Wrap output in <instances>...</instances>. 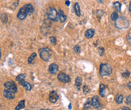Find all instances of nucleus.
Segmentation results:
<instances>
[{
	"mask_svg": "<svg viewBox=\"0 0 131 110\" xmlns=\"http://www.w3.org/2000/svg\"><path fill=\"white\" fill-rule=\"evenodd\" d=\"M46 15H47V17L49 18L50 20L52 21H54V22H56L59 20V15L58 11H56V9L54 8V7L51 6V7H49V8H47V11H46Z\"/></svg>",
	"mask_w": 131,
	"mask_h": 110,
	"instance_id": "f257e3e1",
	"label": "nucleus"
},
{
	"mask_svg": "<svg viewBox=\"0 0 131 110\" xmlns=\"http://www.w3.org/2000/svg\"><path fill=\"white\" fill-rule=\"evenodd\" d=\"M39 56L43 61L48 62L52 57V51L49 47H42L39 49Z\"/></svg>",
	"mask_w": 131,
	"mask_h": 110,
	"instance_id": "f03ea898",
	"label": "nucleus"
},
{
	"mask_svg": "<svg viewBox=\"0 0 131 110\" xmlns=\"http://www.w3.org/2000/svg\"><path fill=\"white\" fill-rule=\"evenodd\" d=\"M112 72V69L107 63H102L99 68V74L102 77L109 76Z\"/></svg>",
	"mask_w": 131,
	"mask_h": 110,
	"instance_id": "7ed1b4c3",
	"label": "nucleus"
},
{
	"mask_svg": "<svg viewBox=\"0 0 131 110\" xmlns=\"http://www.w3.org/2000/svg\"><path fill=\"white\" fill-rule=\"evenodd\" d=\"M115 24L118 28L123 30V29L127 28L129 26V21L124 17H119L118 19L115 21Z\"/></svg>",
	"mask_w": 131,
	"mask_h": 110,
	"instance_id": "20e7f679",
	"label": "nucleus"
},
{
	"mask_svg": "<svg viewBox=\"0 0 131 110\" xmlns=\"http://www.w3.org/2000/svg\"><path fill=\"white\" fill-rule=\"evenodd\" d=\"M4 87L7 89V90L10 91L13 94H16L18 91V87L17 85L15 84V82L12 81H5L4 83Z\"/></svg>",
	"mask_w": 131,
	"mask_h": 110,
	"instance_id": "39448f33",
	"label": "nucleus"
},
{
	"mask_svg": "<svg viewBox=\"0 0 131 110\" xmlns=\"http://www.w3.org/2000/svg\"><path fill=\"white\" fill-rule=\"evenodd\" d=\"M58 79L61 81L62 82V83H68V82L71 81V78L68 75L64 73V72H61L58 75Z\"/></svg>",
	"mask_w": 131,
	"mask_h": 110,
	"instance_id": "423d86ee",
	"label": "nucleus"
},
{
	"mask_svg": "<svg viewBox=\"0 0 131 110\" xmlns=\"http://www.w3.org/2000/svg\"><path fill=\"white\" fill-rule=\"evenodd\" d=\"M27 15V11H26V8H25V6L24 5L21 8H20V10H19V11L18 13L17 17H18V18L19 20H24L26 18Z\"/></svg>",
	"mask_w": 131,
	"mask_h": 110,
	"instance_id": "0eeeda50",
	"label": "nucleus"
},
{
	"mask_svg": "<svg viewBox=\"0 0 131 110\" xmlns=\"http://www.w3.org/2000/svg\"><path fill=\"white\" fill-rule=\"evenodd\" d=\"M49 101L52 102V103H56V102L58 101V98H59V96L58 94V93L55 91H52L50 94H49Z\"/></svg>",
	"mask_w": 131,
	"mask_h": 110,
	"instance_id": "6e6552de",
	"label": "nucleus"
},
{
	"mask_svg": "<svg viewBox=\"0 0 131 110\" xmlns=\"http://www.w3.org/2000/svg\"><path fill=\"white\" fill-rule=\"evenodd\" d=\"M91 103H92V106L95 108V109H100L101 107V103L99 100V97L97 96H94L92 98V100H91Z\"/></svg>",
	"mask_w": 131,
	"mask_h": 110,
	"instance_id": "1a4fd4ad",
	"label": "nucleus"
},
{
	"mask_svg": "<svg viewBox=\"0 0 131 110\" xmlns=\"http://www.w3.org/2000/svg\"><path fill=\"white\" fill-rule=\"evenodd\" d=\"M19 85H21L25 89V90L27 91H30L32 90V85L29 83V82L25 81L24 80L19 81Z\"/></svg>",
	"mask_w": 131,
	"mask_h": 110,
	"instance_id": "9d476101",
	"label": "nucleus"
},
{
	"mask_svg": "<svg viewBox=\"0 0 131 110\" xmlns=\"http://www.w3.org/2000/svg\"><path fill=\"white\" fill-rule=\"evenodd\" d=\"M49 72L50 74H52V75L58 73V65L56 64V63H52L49 67Z\"/></svg>",
	"mask_w": 131,
	"mask_h": 110,
	"instance_id": "9b49d317",
	"label": "nucleus"
},
{
	"mask_svg": "<svg viewBox=\"0 0 131 110\" xmlns=\"http://www.w3.org/2000/svg\"><path fill=\"white\" fill-rule=\"evenodd\" d=\"M3 96H4V97H5L6 99H9V100H13L15 98V95H14V94L12 92H11L10 91L7 90V89L3 91Z\"/></svg>",
	"mask_w": 131,
	"mask_h": 110,
	"instance_id": "f8f14e48",
	"label": "nucleus"
},
{
	"mask_svg": "<svg viewBox=\"0 0 131 110\" xmlns=\"http://www.w3.org/2000/svg\"><path fill=\"white\" fill-rule=\"evenodd\" d=\"M99 94L102 97H105V95L107 94V90L106 87L104 84H100L99 86Z\"/></svg>",
	"mask_w": 131,
	"mask_h": 110,
	"instance_id": "ddd939ff",
	"label": "nucleus"
},
{
	"mask_svg": "<svg viewBox=\"0 0 131 110\" xmlns=\"http://www.w3.org/2000/svg\"><path fill=\"white\" fill-rule=\"evenodd\" d=\"M24 6H25V8H26V11H27V15H31L33 13V11H34V8H33V5L31 4H27Z\"/></svg>",
	"mask_w": 131,
	"mask_h": 110,
	"instance_id": "4468645a",
	"label": "nucleus"
},
{
	"mask_svg": "<svg viewBox=\"0 0 131 110\" xmlns=\"http://www.w3.org/2000/svg\"><path fill=\"white\" fill-rule=\"evenodd\" d=\"M58 15H59V20L61 22V23H64L66 21V19H67V17L66 15H65L64 11L61 10V9H59V11H58Z\"/></svg>",
	"mask_w": 131,
	"mask_h": 110,
	"instance_id": "2eb2a0df",
	"label": "nucleus"
},
{
	"mask_svg": "<svg viewBox=\"0 0 131 110\" xmlns=\"http://www.w3.org/2000/svg\"><path fill=\"white\" fill-rule=\"evenodd\" d=\"M94 34H95V30L93 29H89L85 32V37L87 39H91L92 37H93Z\"/></svg>",
	"mask_w": 131,
	"mask_h": 110,
	"instance_id": "dca6fc26",
	"label": "nucleus"
},
{
	"mask_svg": "<svg viewBox=\"0 0 131 110\" xmlns=\"http://www.w3.org/2000/svg\"><path fill=\"white\" fill-rule=\"evenodd\" d=\"M81 85H82V79L78 76V77L76 78V79H75V86L77 87L78 91H80Z\"/></svg>",
	"mask_w": 131,
	"mask_h": 110,
	"instance_id": "f3484780",
	"label": "nucleus"
},
{
	"mask_svg": "<svg viewBox=\"0 0 131 110\" xmlns=\"http://www.w3.org/2000/svg\"><path fill=\"white\" fill-rule=\"evenodd\" d=\"M25 107V100H21V101H20L18 102V106L15 107V110H20V109H24Z\"/></svg>",
	"mask_w": 131,
	"mask_h": 110,
	"instance_id": "a211bd4d",
	"label": "nucleus"
},
{
	"mask_svg": "<svg viewBox=\"0 0 131 110\" xmlns=\"http://www.w3.org/2000/svg\"><path fill=\"white\" fill-rule=\"evenodd\" d=\"M74 11H75V14L78 17H80L81 15V14H80V5H79V4L77 2L74 4Z\"/></svg>",
	"mask_w": 131,
	"mask_h": 110,
	"instance_id": "6ab92c4d",
	"label": "nucleus"
},
{
	"mask_svg": "<svg viewBox=\"0 0 131 110\" xmlns=\"http://www.w3.org/2000/svg\"><path fill=\"white\" fill-rule=\"evenodd\" d=\"M123 96L122 94H119L117 96V97L115 99V101L117 103H118V104H121L122 102H123Z\"/></svg>",
	"mask_w": 131,
	"mask_h": 110,
	"instance_id": "aec40b11",
	"label": "nucleus"
},
{
	"mask_svg": "<svg viewBox=\"0 0 131 110\" xmlns=\"http://www.w3.org/2000/svg\"><path fill=\"white\" fill-rule=\"evenodd\" d=\"M36 57H37V54H36V53H33V54L30 55V56L29 57L28 60H27V62H28V63H29V64H32L33 62V60H34V59L36 58Z\"/></svg>",
	"mask_w": 131,
	"mask_h": 110,
	"instance_id": "412c9836",
	"label": "nucleus"
},
{
	"mask_svg": "<svg viewBox=\"0 0 131 110\" xmlns=\"http://www.w3.org/2000/svg\"><path fill=\"white\" fill-rule=\"evenodd\" d=\"M26 76H27V75L25 74V73H22V74H20V75H18V76L16 77V81H23V80H24L25 79V78H26Z\"/></svg>",
	"mask_w": 131,
	"mask_h": 110,
	"instance_id": "4be33fe9",
	"label": "nucleus"
},
{
	"mask_svg": "<svg viewBox=\"0 0 131 110\" xmlns=\"http://www.w3.org/2000/svg\"><path fill=\"white\" fill-rule=\"evenodd\" d=\"M113 7L117 11H120L121 8V4L119 2H116L113 4Z\"/></svg>",
	"mask_w": 131,
	"mask_h": 110,
	"instance_id": "5701e85b",
	"label": "nucleus"
},
{
	"mask_svg": "<svg viewBox=\"0 0 131 110\" xmlns=\"http://www.w3.org/2000/svg\"><path fill=\"white\" fill-rule=\"evenodd\" d=\"M118 17H119V16H118V14L117 11L113 12L111 15V19H112V20H113V21H116V20L118 19Z\"/></svg>",
	"mask_w": 131,
	"mask_h": 110,
	"instance_id": "b1692460",
	"label": "nucleus"
},
{
	"mask_svg": "<svg viewBox=\"0 0 131 110\" xmlns=\"http://www.w3.org/2000/svg\"><path fill=\"white\" fill-rule=\"evenodd\" d=\"M1 19H2V22L3 24H6L8 22V17H7L5 13H2L1 15Z\"/></svg>",
	"mask_w": 131,
	"mask_h": 110,
	"instance_id": "393cba45",
	"label": "nucleus"
},
{
	"mask_svg": "<svg viewBox=\"0 0 131 110\" xmlns=\"http://www.w3.org/2000/svg\"><path fill=\"white\" fill-rule=\"evenodd\" d=\"M91 106H92V103L90 102V101L88 100L85 102V103H84V110H88V109H89V108H90Z\"/></svg>",
	"mask_w": 131,
	"mask_h": 110,
	"instance_id": "a878e982",
	"label": "nucleus"
},
{
	"mask_svg": "<svg viewBox=\"0 0 131 110\" xmlns=\"http://www.w3.org/2000/svg\"><path fill=\"white\" fill-rule=\"evenodd\" d=\"M49 41H50L51 44H52V45H55L56 44V42H57L56 38L55 37V36H52V37H50V39H49Z\"/></svg>",
	"mask_w": 131,
	"mask_h": 110,
	"instance_id": "bb28decb",
	"label": "nucleus"
},
{
	"mask_svg": "<svg viewBox=\"0 0 131 110\" xmlns=\"http://www.w3.org/2000/svg\"><path fill=\"white\" fill-rule=\"evenodd\" d=\"M74 51L77 54H80V47L79 45H75L74 47Z\"/></svg>",
	"mask_w": 131,
	"mask_h": 110,
	"instance_id": "cd10ccee",
	"label": "nucleus"
},
{
	"mask_svg": "<svg viewBox=\"0 0 131 110\" xmlns=\"http://www.w3.org/2000/svg\"><path fill=\"white\" fill-rule=\"evenodd\" d=\"M83 91H84V93L85 94H86L89 93V91H90V89H89V87H88V86L85 85V86H84V89H83Z\"/></svg>",
	"mask_w": 131,
	"mask_h": 110,
	"instance_id": "c85d7f7f",
	"label": "nucleus"
},
{
	"mask_svg": "<svg viewBox=\"0 0 131 110\" xmlns=\"http://www.w3.org/2000/svg\"><path fill=\"white\" fill-rule=\"evenodd\" d=\"M127 40L130 45H131V32H129L127 36Z\"/></svg>",
	"mask_w": 131,
	"mask_h": 110,
	"instance_id": "c756f323",
	"label": "nucleus"
},
{
	"mask_svg": "<svg viewBox=\"0 0 131 110\" xmlns=\"http://www.w3.org/2000/svg\"><path fill=\"white\" fill-rule=\"evenodd\" d=\"M126 103L127 104H130L131 103V95H129L126 99Z\"/></svg>",
	"mask_w": 131,
	"mask_h": 110,
	"instance_id": "7c9ffc66",
	"label": "nucleus"
},
{
	"mask_svg": "<svg viewBox=\"0 0 131 110\" xmlns=\"http://www.w3.org/2000/svg\"><path fill=\"white\" fill-rule=\"evenodd\" d=\"M130 75V73L129 72H123L122 74V76L123 77H124V78H128L129 76Z\"/></svg>",
	"mask_w": 131,
	"mask_h": 110,
	"instance_id": "2f4dec72",
	"label": "nucleus"
},
{
	"mask_svg": "<svg viewBox=\"0 0 131 110\" xmlns=\"http://www.w3.org/2000/svg\"><path fill=\"white\" fill-rule=\"evenodd\" d=\"M99 51L100 56H102L103 54H104V52H105V50H104V48H103V47H99Z\"/></svg>",
	"mask_w": 131,
	"mask_h": 110,
	"instance_id": "473e14b6",
	"label": "nucleus"
},
{
	"mask_svg": "<svg viewBox=\"0 0 131 110\" xmlns=\"http://www.w3.org/2000/svg\"><path fill=\"white\" fill-rule=\"evenodd\" d=\"M127 87H128V88L130 89V90H131V82L130 81L127 83Z\"/></svg>",
	"mask_w": 131,
	"mask_h": 110,
	"instance_id": "72a5a7b5",
	"label": "nucleus"
},
{
	"mask_svg": "<svg viewBox=\"0 0 131 110\" xmlns=\"http://www.w3.org/2000/svg\"><path fill=\"white\" fill-rule=\"evenodd\" d=\"M122 110H130V108H128L127 106H124V107H123Z\"/></svg>",
	"mask_w": 131,
	"mask_h": 110,
	"instance_id": "f704fd0d",
	"label": "nucleus"
},
{
	"mask_svg": "<svg viewBox=\"0 0 131 110\" xmlns=\"http://www.w3.org/2000/svg\"><path fill=\"white\" fill-rule=\"evenodd\" d=\"M65 4H66V5H67V6H69V5H70V2H69L68 0H66Z\"/></svg>",
	"mask_w": 131,
	"mask_h": 110,
	"instance_id": "c9c22d12",
	"label": "nucleus"
},
{
	"mask_svg": "<svg viewBox=\"0 0 131 110\" xmlns=\"http://www.w3.org/2000/svg\"><path fill=\"white\" fill-rule=\"evenodd\" d=\"M129 10L131 13V1H130V6H129Z\"/></svg>",
	"mask_w": 131,
	"mask_h": 110,
	"instance_id": "e433bc0d",
	"label": "nucleus"
},
{
	"mask_svg": "<svg viewBox=\"0 0 131 110\" xmlns=\"http://www.w3.org/2000/svg\"><path fill=\"white\" fill-rule=\"evenodd\" d=\"M68 108H69V109H71V108H72V106H71V104L70 103V105L68 106Z\"/></svg>",
	"mask_w": 131,
	"mask_h": 110,
	"instance_id": "4c0bfd02",
	"label": "nucleus"
},
{
	"mask_svg": "<svg viewBox=\"0 0 131 110\" xmlns=\"http://www.w3.org/2000/svg\"><path fill=\"white\" fill-rule=\"evenodd\" d=\"M40 110H51L50 109H40Z\"/></svg>",
	"mask_w": 131,
	"mask_h": 110,
	"instance_id": "58836bf2",
	"label": "nucleus"
}]
</instances>
